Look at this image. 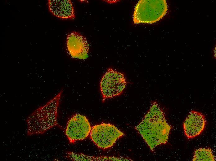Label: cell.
Listing matches in <instances>:
<instances>
[{
    "label": "cell",
    "mask_w": 216,
    "mask_h": 161,
    "mask_svg": "<svg viewBox=\"0 0 216 161\" xmlns=\"http://www.w3.org/2000/svg\"><path fill=\"white\" fill-rule=\"evenodd\" d=\"M124 135L114 125L103 123L92 127L90 137L98 148L106 149L111 147L118 138Z\"/></svg>",
    "instance_id": "cell-5"
},
{
    "label": "cell",
    "mask_w": 216,
    "mask_h": 161,
    "mask_svg": "<svg viewBox=\"0 0 216 161\" xmlns=\"http://www.w3.org/2000/svg\"><path fill=\"white\" fill-rule=\"evenodd\" d=\"M168 10L165 0H140L135 7L133 14V23H155L164 17Z\"/></svg>",
    "instance_id": "cell-3"
},
{
    "label": "cell",
    "mask_w": 216,
    "mask_h": 161,
    "mask_svg": "<svg viewBox=\"0 0 216 161\" xmlns=\"http://www.w3.org/2000/svg\"><path fill=\"white\" fill-rule=\"evenodd\" d=\"M48 5L49 11L56 17L64 20L74 19V9L71 0H49Z\"/></svg>",
    "instance_id": "cell-9"
},
{
    "label": "cell",
    "mask_w": 216,
    "mask_h": 161,
    "mask_svg": "<svg viewBox=\"0 0 216 161\" xmlns=\"http://www.w3.org/2000/svg\"><path fill=\"white\" fill-rule=\"evenodd\" d=\"M206 123L205 116L203 113L196 111H191L182 124L185 135L188 139L199 136L205 129Z\"/></svg>",
    "instance_id": "cell-8"
},
{
    "label": "cell",
    "mask_w": 216,
    "mask_h": 161,
    "mask_svg": "<svg viewBox=\"0 0 216 161\" xmlns=\"http://www.w3.org/2000/svg\"><path fill=\"white\" fill-rule=\"evenodd\" d=\"M63 92L61 89L53 98L38 107L27 117L26 122L27 136L42 135L54 127H60L57 121L58 110Z\"/></svg>",
    "instance_id": "cell-2"
},
{
    "label": "cell",
    "mask_w": 216,
    "mask_h": 161,
    "mask_svg": "<svg viewBox=\"0 0 216 161\" xmlns=\"http://www.w3.org/2000/svg\"><path fill=\"white\" fill-rule=\"evenodd\" d=\"M172 127L166 121L164 112L156 101H153L142 121L135 127L151 151L166 144Z\"/></svg>",
    "instance_id": "cell-1"
},
{
    "label": "cell",
    "mask_w": 216,
    "mask_h": 161,
    "mask_svg": "<svg viewBox=\"0 0 216 161\" xmlns=\"http://www.w3.org/2000/svg\"><path fill=\"white\" fill-rule=\"evenodd\" d=\"M66 44L68 53L72 58L85 59L88 57L89 44L86 38L79 33L73 31L68 33Z\"/></svg>",
    "instance_id": "cell-7"
},
{
    "label": "cell",
    "mask_w": 216,
    "mask_h": 161,
    "mask_svg": "<svg viewBox=\"0 0 216 161\" xmlns=\"http://www.w3.org/2000/svg\"><path fill=\"white\" fill-rule=\"evenodd\" d=\"M127 84L124 74L109 67L100 80L99 87L102 101L123 94Z\"/></svg>",
    "instance_id": "cell-4"
},
{
    "label": "cell",
    "mask_w": 216,
    "mask_h": 161,
    "mask_svg": "<svg viewBox=\"0 0 216 161\" xmlns=\"http://www.w3.org/2000/svg\"><path fill=\"white\" fill-rule=\"evenodd\" d=\"M192 160L214 161L215 159L211 148H203L195 150Z\"/></svg>",
    "instance_id": "cell-10"
},
{
    "label": "cell",
    "mask_w": 216,
    "mask_h": 161,
    "mask_svg": "<svg viewBox=\"0 0 216 161\" xmlns=\"http://www.w3.org/2000/svg\"><path fill=\"white\" fill-rule=\"evenodd\" d=\"M92 129L87 118L80 114H75L68 120L65 130V134L70 144L86 139Z\"/></svg>",
    "instance_id": "cell-6"
}]
</instances>
